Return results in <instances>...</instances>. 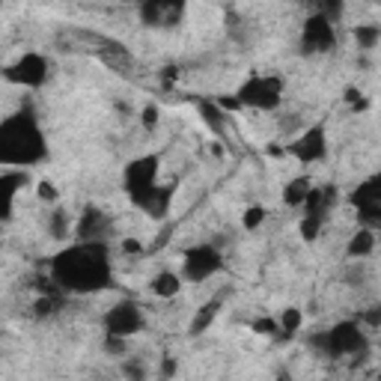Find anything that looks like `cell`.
I'll use <instances>...</instances> for the list:
<instances>
[{
	"mask_svg": "<svg viewBox=\"0 0 381 381\" xmlns=\"http://www.w3.org/2000/svg\"><path fill=\"white\" fill-rule=\"evenodd\" d=\"M122 372L128 381H146V367L137 360H122Z\"/></svg>",
	"mask_w": 381,
	"mask_h": 381,
	"instance_id": "obj_30",
	"label": "cell"
},
{
	"mask_svg": "<svg viewBox=\"0 0 381 381\" xmlns=\"http://www.w3.org/2000/svg\"><path fill=\"white\" fill-rule=\"evenodd\" d=\"M313 345L325 349V355H330V357L357 355V352H367V334L360 330L357 322H340L330 330H325V334H319L313 340Z\"/></svg>",
	"mask_w": 381,
	"mask_h": 381,
	"instance_id": "obj_5",
	"label": "cell"
},
{
	"mask_svg": "<svg viewBox=\"0 0 381 381\" xmlns=\"http://www.w3.org/2000/svg\"><path fill=\"white\" fill-rule=\"evenodd\" d=\"M48 158V140L33 113H12L0 122V167L24 170Z\"/></svg>",
	"mask_w": 381,
	"mask_h": 381,
	"instance_id": "obj_2",
	"label": "cell"
},
{
	"mask_svg": "<svg viewBox=\"0 0 381 381\" xmlns=\"http://www.w3.org/2000/svg\"><path fill=\"white\" fill-rule=\"evenodd\" d=\"M176 370H179L176 357L164 355V357H161V367H158V375H161V381H173V378H176Z\"/></svg>",
	"mask_w": 381,
	"mask_h": 381,
	"instance_id": "obj_32",
	"label": "cell"
},
{
	"mask_svg": "<svg viewBox=\"0 0 381 381\" xmlns=\"http://www.w3.org/2000/svg\"><path fill=\"white\" fill-rule=\"evenodd\" d=\"M135 203L137 209H143L149 218H164V214L170 212V203H173V188H161V185H155V188H149L146 194H140V197H135Z\"/></svg>",
	"mask_w": 381,
	"mask_h": 381,
	"instance_id": "obj_13",
	"label": "cell"
},
{
	"mask_svg": "<svg viewBox=\"0 0 381 381\" xmlns=\"http://www.w3.org/2000/svg\"><path fill=\"white\" fill-rule=\"evenodd\" d=\"M48 233H51L57 241L69 239V233H72V218H69V212L57 206L51 214H48Z\"/></svg>",
	"mask_w": 381,
	"mask_h": 381,
	"instance_id": "obj_21",
	"label": "cell"
},
{
	"mask_svg": "<svg viewBox=\"0 0 381 381\" xmlns=\"http://www.w3.org/2000/svg\"><path fill=\"white\" fill-rule=\"evenodd\" d=\"M4 78L15 87H24V90H39L45 80H48V60L36 51H27L21 54L15 63H9L4 69Z\"/></svg>",
	"mask_w": 381,
	"mask_h": 381,
	"instance_id": "obj_7",
	"label": "cell"
},
{
	"mask_svg": "<svg viewBox=\"0 0 381 381\" xmlns=\"http://www.w3.org/2000/svg\"><path fill=\"white\" fill-rule=\"evenodd\" d=\"M224 268V256L214 244H194L182 254V283H206Z\"/></svg>",
	"mask_w": 381,
	"mask_h": 381,
	"instance_id": "obj_4",
	"label": "cell"
},
{
	"mask_svg": "<svg viewBox=\"0 0 381 381\" xmlns=\"http://www.w3.org/2000/svg\"><path fill=\"white\" fill-rule=\"evenodd\" d=\"M102 325H105V334L128 340V337H135V334H140V330H143L146 316H143V310H140L137 301L125 298V301L113 304V307L105 313V322H102Z\"/></svg>",
	"mask_w": 381,
	"mask_h": 381,
	"instance_id": "obj_6",
	"label": "cell"
},
{
	"mask_svg": "<svg viewBox=\"0 0 381 381\" xmlns=\"http://www.w3.org/2000/svg\"><path fill=\"white\" fill-rule=\"evenodd\" d=\"M158 173H161V158L158 155H140L135 161H128L125 173H122L125 194L135 200V197L146 194L149 188H155L158 185Z\"/></svg>",
	"mask_w": 381,
	"mask_h": 381,
	"instance_id": "obj_8",
	"label": "cell"
},
{
	"mask_svg": "<svg viewBox=\"0 0 381 381\" xmlns=\"http://www.w3.org/2000/svg\"><path fill=\"white\" fill-rule=\"evenodd\" d=\"M352 36H355L360 51H372V48L381 42V27L378 24H357L352 30Z\"/></svg>",
	"mask_w": 381,
	"mask_h": 381,
	"instance_id": "obj_22",
	"label": "cell"
},
{
	"mask_svg": "<svg viewBox=\"0 0 381 381\" xmlns=\"http://www.w3.org/2000/svg\"><path fill=\"white\" fill-rule=\"evenodd\" d=\"M197 113H200V120L206 122L209 131H214L218 137H224V131H226V113L212 102V98H200L197 102Z\"/></svg>",
	"mask_w": 381,
	"mask_h": 381,
	"instance_id": "obj_15",
	"label": "cell"
},
{
	"mask_svg": "<svg viewBox=\"0 0 381 381\" xmlns=\"http://www.w3.org/2000/svg\"><path fill=\"white\" fill-rule=\"evenodd\" d=\"M286 155H292L295 161L301 164H316L328 155V128L325 122H316L310 125L301 137H295L289 146H286Z\"/></svg>",
	"mask_w": 381,
	"mask_h": 381,
	"instance_id": "obj_9",
	"label": "cell"
},
{
	"mask_svg": "<svg viewBox=\"0 0 381 381\" xmlns=\"http://www.w3.org/2000/svg\"><path fill=\"white\" fill-rule=\"evenodd\" d=\"M149 292L155 298H176L182 292V277L176 271H158L149 283Z\"/></svg>",
	"mask_w": 381,
	"mask_h": 381,
	"instance_id": "obj_18",
	"label": "cell"
},
{
	"mask_svg": "<svg viewBox=\"0 0 381 381\" xmlns=\"http://www.w3.org/2000/svg\"><path fill=\"white\" fill-rule=\"evenodd\" d=\"M221 307H224V295H218V298H209V301L194 313V319H191V325H188V330H191V337H200V334H206V330L214 325V319L221 316Z\"/></svg>",
	"mask_w": 381,
	"mask_h": 381,
	"instance_id": "obj_14",
	"label": "cell"
},
{
	"mask_svg": "<svg viewBox=\"0 0 381 381\" xmlns=\"http://www.w3.org/2000/svg\"><path fill=\"white\" fill-rule=\"evenodd\" d=\"M51 280L54 286L72 295H90L110 289L113 268L110 251L105 241H75L51 256Z\"/></svg>",
	"mask_w": 381,
	"mask_h": 381,
	"instance_id": "obj_1",
	"label": "cell"
},
{
	"mask_svg": "<svg viewBox=\"0 0 381 381\" xmlns=\"http://www.w3.org/2000/svg\"><path fill=\"white\" fill-rule=\"evenodd\" d=\"M352 206H357V209L381 206V176H370L367 182H360L357 191L352 194Z\"/></svg>",
	"mask_w": 381,
	"mask_h": 381,
	"instance_id": "obj_17",
	"label": "cell"
},
{
	"mask_svg": "<svg viewBox=\"0 0 381 381\" xmlns=\"http://www.w3.org/2000/svg\"><path fill=\"white\" fill-rule=\"evenodd\" d=\"M122 251H125V254H143V244L135 241V239H125V241H122Z\"/></svg>",
	"mask_w": 381,
	"mask_h": 381,
	"instance_id": "obj_36",
	"label": "cell"
},
{
	"mask_svg": "<svg viewBox=\"0 0 381 381\" xmlns=\"http://www.w3.org/2000/svg\"><path fill=\"white\" fill-rule=\"evenodd\" d=\"M212 102L218 105L224 113H239V110H241V105H239V98H236V95H214Z\"/></svg>",
	"mask_w": 381,
	"mask_h": 381,
	"instance_id": "obj_33",
	"label": "cell"
},
{
	"mask_svg": "<svg viewBox=\"0 0 381 381\" xmlns=\"http://www.w3.org/2000/svg\"><path fill=\"white\" fill-rule=\"evenodd\" d=\"M372 251H375V229H367V226H360L357 233L349 239V244H345V256L349 259L372 256Z\"/></svg>",
	"mask_w": 381,
	"mask_h": 381,
	"instance_id": "obj_16",
	"label": "cell"
},
{
	"mask_svg": "<svg viewBox=\"0 0 381 381\" xmlns=\"http://www.w3.org/2000/svg\"><path fill=\"white\" fill-rule=\"evenodd\" d=\"M251 330H254V334H262V337H277L280 334V330H277V319H268V316L251 322Z\"/></svg>",
	"mask_w": 381,
	"mask_h": 381,
	"instance_id": "obj_28",
	"label": "cell"
},
{
	"mask_svg": "<svg viewBox=\"0 0 381 381\" xmlns=\"http://www.w3.org/2000/svg\"><path fill=\"white\" fill-rule=\"evenodd\" d=\"M125 349H128V340H122V337H110V334H105V352H108V355H113V357H120V355H125Z\"/></svg>",
	"mask_w": 381,
	"mask_h": 381,
	"instance_id": "obj_31",
	"label": "cell"
},
{
	"mask_svg": "<svg viewBox=\"0 0 381 381\" xmlns=\"http://www.w3.org/2000/svg\"><path fill=\"white\" fill-rule=\"evenodd\" d=\"M108 229H110L108 214L95 206H87L84 214H80L78 224H75V241H105Z\"/></svg>",
	"mask_w": 381,
	"mask_h": 381,
	"instance_id": "obj_11",
	"label": "cell"
},
{
	"mask_svg": "<svg viewBox=\"0 0 381 381\" xmlns=\"http://www.w3.org/2000/svg\"><path fill=\"white\" fill-rule=\"evenodd\" d=\"M236 98L241 108L254 110H274L283 102V80L277 75H251L244 84L236 90Z\"/></svg>",
	"mask_w": 381,
	"mask_h": 381,
	"instance_id": "obj_3",
	"label": "cell"
},
{
	"mask_svg": "<svg viewBox=\"0 0 381 381\" xmlns=\"http://www.w3.org/2000/svg\"><path fill=\"white\" fill-rule=\"evenodd\" d=\"M27 185V170L0 173V221H9L15 212V197Z\"/></svg>",
	"mask_w": 381,
	"mask_h": 381,
	"instance_id": "obj_12",
	"label": "cell"
},
{
	"mask_svg": "<svg viewBox=\"0 0 381 381\" xmlns=\"http://www.w3.org/2000/svg\"><path fill=\"white\" fill-rule=\"evenodd\" d=\"M313 188V182L307 176H295L292 182H286V188H283V203L289 209H301L304 200H307V194Z\"/></svg>",
	"mask_w": 381,
	"mask_h": 381,
	"instance_id": "obj_19",
	"label": "cell"
},
{
	"mask_svg": "<svg viewBox=\"0 0 381 381\" xmlns=\"http://www.w3.org/2000/svg\"><path fill=\"white\" fill-rule=\"evenodd\" d=\"M345 102H349L355 110H367V108H370V102L363 98V93H360V90H355V87L345 90Z\"/></svg>",
	"mask_w": 381,
	"mask_h": 381,
	"instance_id": "obj_34",
	"label": "cell"
},
{
	"mask_svg": "<svg viewBox=\"0 0 381 381\" xmlns=\"http://www.w3.org/2000/svg\"><path fill=\"white\" fill-rule=\"evenodd\" d=\"M33 313H36V319L54 316V313H57V298L54 295H39L36 301H33Z\"/></svg>",
	"mask_w": 381,
	"mask_h": 381,
	"instance_id": "obj_26",
	"label": "cell"
},
{
	"mask_svg": "<svg viewBox=\"0 0 381 381\" xmlns=\"http://www.w3.org/2000/svg\"><path fill=\"white\" fill-rule=\"evenodd\" d=\"M185 15V4H173V0H164V15H161V27H176Z\"/></svg>",
	"mask_w": 381,
	"mask_h": 381,
	"instance_id": "obj_25",
	"label": "cell"
},
{
	"mask_svg": "<svg viewBox=\"0 0 381 381\" xmlns=\"http://www.w3.org/2000/svg\"><path fill=\"white\" fill-rule=\"evenodd\" d=\"M337 45V30L319 12H313L301 27V48L304 54H328Z\"/></svg>",
	"mask_w": 381,
	"mask_h": 381,
	"instance_id": "obj_10",
	"label": "cell"
},
{
	"mask_svg": "<svg viewBox=\"0 0 381 381\" xmlns=\"http://www.w3.org/2000/svg\"><path fill=\"white\" fill-rule=\"evenodd\" d=\"M161 15H164V0H149L140 6V21L146 27H161Z\"/></svg>",
	"mask_w": 381,
	"mask_h": 381,
	"instance_id": "obj_23",
	"label": "cell"
},
{
	"mask_svg": "<svg viewBox=\"0 0 381 381\" xmlns=\"http://www.w3.org/2000/svg\"><path fill=\"white\" fill-rule=\"evenodd\" d=\"M265 206H247L244 214H241V226L247 229V233H256V229L265 224Z\"/></svg>",
	"mask_w": 381,
	"mask_h": 381,
	"instance_id": "obj_24",
	"label": "cell"
},
{
	"mask_svg": "<svg viewBox=\"0 0 381 381\" xmlns=\"http://www.w3.org/2000/svg\"><path fill=\"white\" fill-rule=\"evenodd\" d=\"M298 229H301L304 241H316L319 233H322V221L319 218H307V214H304V221H301V226H298Z\"/></svg>",
	"mask_w": 381,
	"mask_h": 381,
	"instance_id": "obj_27",
	"label": "cell"
},
{
	"mask_svg": "<svg viewBox=\"0 0 381 381\" xmlns=\"http://www.w3.org/2000/svg\"><path fill=\"white\" fill-rule=\"evenodd\" d=\"M158 117H161V113H158V108H155V105H146V108H143V113H140V120H143V125H146L149 131H152V128L158 125Z\"/></svg>",
	"mask_w": 381,
	"mask_h": 381,
	"instance_id": "obj_35",
	"label": "cell"
},
{
	"mask_svg": "<svg viewBox=\"0 0 381 381\" xmlns=\"http://www.w3.org/2000/svg\"><path fill=\"white\" fill-rule=\"evenodd\" d=\"M301 325H304V313L298 310V307H286V310L277 316V330H280L277 337L292 340V337L298 334V330H301Z\"/></svg>",
	"mask_w": 381,
	"mask_h": 381,
	"instance_id": "obj_20",
	"label": "cell"
},
{
	"mask_svg": "<svg viewBox=\"0 0 381 381\" xmlns=\"http://www.w3.org/2000/svg\"><path fill=\"white\" fill-rule=\"evenodd\" d=\"M36 197H39L42 203H57V200H60V191H57V185H54V182L42 179L39 185H36Z\"/></svg>",
	"mask_w": 381,
	"mask_h": 381,
	"instance_id": "obj_29",
	"label": "cell"
}]
</instances>
